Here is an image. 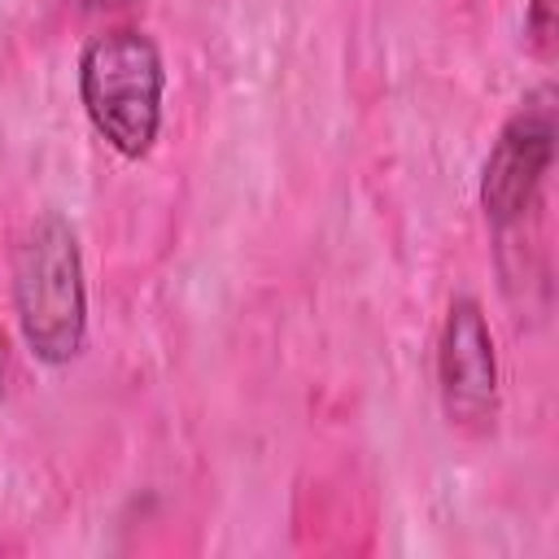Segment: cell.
Instances as JSON below:
<instances>
[{"label": "cell", "instance_id": "1", "mask_svg": "<svg viewBox=\"0 0 559 559\" xmlns=\"http://www.w3.org/2000/svg\"><path fill=\"white\" fill-rule=\"evenodd\" d=\"M13 310L26 349L44 367H66L87 345V275L79 231L66 214H35L13 245Z\"/></svg>", "mask_w": 559, "mask_h": 559}, {"label": "cell", "instance_id": "2", "mask_svg": "<svg viewBox=\"0 0 559 559\" xmlns=\"http://www.w3.org/2000/svg\"><path fill=\"white\" fill-rule=\"evenodd\" d=\"M79 105L92 131L127 162L153 153L162 131L166 61L144 26H105L79 52Z\"/></svg>", "mask_w": 559, "mask_h": 559}, {"label": "cell", "instance_id": "3", "mask_svg": "<svg viewBox=\"0 0 559 559\" xmlns=\"http://www.w3.org/2000/svg\"><path fill=\"white\" fill-rule=\"evenodd\" d=\"M555 166V83H537L502 118L485 166H480V214L498 240L520 236L537 223L546 201V179Z\"/></svg>", "mask_w": 559, "mask_h": 559}, {"label": "cell", "instance_id": "4", "mask_svg": "<svg viewBox=\"0 0 559 559\" xmlns=\"http://www.w3.org/2000/svg\"><path fill=\"white\" fill-rule=\"evenodd\" d=\"M498 380L502 376L489 314L472 293H454L437 328V397L450 428H463L472 437L489 432L502 402Z\"/></svg>", "mask_w": 559, "mask_h": 559}, {"label": "cell", "instance_id": "5", "mask_svg": "<svg viewBox=\"0 0 559 559\" xmlns=\"http://www.w3.org/2000/svg\"><path fill=\"white\" fill-rule=\"evenodd\" d=\"M524 52L542 66L559 52V0H528L524 4Z\"/></svg>", "mask_w": 559, "mask_h": 559}, {"label": "cell", "instance_id": "6", "mask_svg": "<svg viewBox=\"0 0 559 559\" xmlns=\"http://www.w3.org/2000/svg\"><path fill=\"white\" fill-rule=\"evenodd\" d=\"M83 9H92V13H114V9H131L135 0H79Z\"/></svg>", "mask_w": 559, "mask_h": 559}, {"label": "cell", "instance_id": "7", "mask_svg": "<svg viewBox=\"0 0 559 559\" xmlns=\"http://www.w3.org/2000/svg\"><path fill=\"white\" fill-rule=\"evenodd\" d=\"M4 384H9V336L0 328V397H4Z\"/></svg>", "mask_w": 559, "mask_h": 559}]
</instances>
